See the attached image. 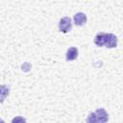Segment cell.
Listing matches in <instances>:
<instances>
[{
    "mask_svg": "<svg viewBox=\"0 0 123 123\" xmlns=\"http://www.w3.org/2000/svg\"><path fill=\"white\" fill-rule=\"evenodd\" d=\"M106 37H107V34L106 33H103V32L98 33L95 36V37H94V43L97 46H99V47L104 46L105 45V42H106Z\"/></svg>",
    "mask_w": 123,
    "mask_h": 123,
    "instance_id": "5b68a950",
    "label": "cell"
},
{
    "mask_svg": "<svg viewBox=\"0 0 123 123\" xmlns=\"http://www.w3.org/2000/svg\"><path fill=\"white\" fill-rule=\"evenodd\" d=\"M12 123H26V119L22 116H15L12 119Z\"/></svg>",
    "mask_w": 123,
    "mask_h": 123,
    "instance_id": "ba28073f",
    "label": "cell"
},
{
    "mask_svg": "<svg viewBox=\"0 0 123 123\" xmlns=\"http://www.w3.org/2000/svg\"><path fill=\"white\" fill-rule=\"evenodd\" d=\"M72 28V23H71V19L68 16H64L62 17L60 22H59V30L62 33H68Z\"/></svg>",
    "mask_w": 123,
    "mask_h": 123,
    "instance_id": "6da1fadb",
    "label": "cell"
},
{
    "mask_svg": "<svg viewBox=\"0 0 123 123\" xmlns=\"http://www.w3.org/2000/svg\"><path fill=\"white\" fill-rule=\"evenodd\" d=\"M105 46L108 48H114L117 46V37L113 34H107Z\"/></svg>",
    "mask_w": 123,
    "mask_h": 123,
    "instance_id": "7a4b0ae2",
    "label": "cell"
},
{
    "mask_svg": "<svg viewBox=\"0 0 123 123\" xmlns=\"http://www.w3.org/2000/svg\"><path fill=\"white\" fill-rule=\"evenodd\" d=\"M86 123H100L98 121V118H97V115L95 112L89 113V115L86 118Z\"/></svg>",
    "mask_w": 123,
    "mask_h": 123,
    "instance_id": "52a82bcc",
    "label": "cell"
},
{
    "mask_svg": "<svg viewBox=\"0 0 123 123\" xmlns=\"http://www.w3.org/2000/svg\"><path fill=\"white\" fill-rule=\"evenodd\" d=\"M74 23L77 26H83L86 23V15L83 12H77L73 17Z\"/></svg>",
    "mask_w": 123,
    "mask_h": 123,
    "instance_id": "3957f363",
    "label": "cell"
},
{
    "mask_svg": "<svg viewBox=\"0 0 123 123\" xmlns=\"http://www.w3.org/2000/svg\"><path fill=\"white\" fill-rule=\"evenodd\" d=\"M78 57V49L76 47H70L66 52V60L68 62L74 61Z\"/></svg>",
    "mask_w": 123,
    "mask_h": 123,
    "instance_id": "8992f818",
    "label": "cell"
},
{
    "mask_svg": "<svg viewBox=\"0 0 123 123\" xmlns=\"http://www.w3.org/2000/svg\"><path fill=\"white\" fill-rule=\"evenodd\" d=\"M96 115H97V118H98V121L100 123H106L108 122L109 120V115L107 113V111L104 110V109H98L96 111H95Z\"/></svg>",
    "mask_w": 123,
    "mask_h": 123,
    "instance_id": "277c9868",
    "label": "cell"
}]
</instances>
